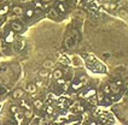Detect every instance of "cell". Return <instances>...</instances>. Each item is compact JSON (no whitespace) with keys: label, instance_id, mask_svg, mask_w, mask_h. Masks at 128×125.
Wrapping results in <instances>:
<instances>
[{"label":"cell","instance_id":"6da1fadb","mask_svg":"<svg viewBox=\"0 0 128 125\" xmlns=\"http://www.w3.org/2000/svg\"><path fill=\"white\" fill-rule=\"evenodd\" d=\"M11 29H12L14 33H20V31L23 30V25L21 23H18V22H12L11 23Z\"/></svg>","mask_w":128,"mask_h":125},{"label":"cell","instance_id":"7a4b0ae2","mask_svg":"<svg viewBox=\"0 0 128 125\" xmlns=\"http://www.w3.org/2000/svg\"><path fill=\"white\" fill-rule=\"evenodd\" d=\"M24 95V90L21 89V88H17V89H14V93H12V97L16 99V100H18V99H22Z\"/></svg>","mask_w":128,"mask_h":125},{"label":"cell","instance_id":"3957f363","mask_svg":"<svg viewBox=\"0 0 128 125\" xmlns=\"http://www.w3.org/2000/svg\"><path fill=\"white\" fill-rule=\"evenodd\" d=\"M109 88H110V91H111L112 95H117L120 93V87L116 83H110L109 84Z\"/></svg>","mask_w":128,"mask_h":125},{"label":"cell","instance_id":"277c9868","mask_svg":"<svg viewBox=\"0 0 128 125\" xmlns=\"http://www.w3.org/2000/svg\"><path fill=\"white\" fill-rule=\"evenodd\" d=\"M52 77H53L54 81H57V79H59V78H62V77H63V71H62L60 69H56L54 71H53V73H52Z\"/></svg>","mask_w":128,"mask_h":125},{"label":"cell","instance_id":"5b68a950","mask_svg":"<svg viewBox=\"0 0 128 125\" xmlns=\"http://www.w3.org/2000/svg\"><path fill=\"white\" fill-rule=\"evenodd\" d=\"M33 106H34V108H35V110H38V111L42 110V107H44L42 100H40V99H36V100H34V104H33Z\"/></svg>","mask_w":128,"mask_h":125},{"label":"cell","instance_id":"8992f818","mask_svg":"<svg viewBox=\"0 0 128 125\" xmlns=\"http://www.w3.org/2000/svg\"><path fill=\"white\" fill-rule=\"evenodd\" d=\"M26 90L28 91L29 94H35L36 90H38V87H36L35 84H33V83H30L27 85V89Z\"/></svg>","mask_w":128,"mask_h":125},{"label":"cell","instance_id":"52a82bcc","mask_svg":"<svg viewBox=\"0 0 128 125\" xmlns=\"http://www.w3.org/2000/svg\"><path fill=\"white\" fill-rule=\"evenodd\" d=\"M14 31H10V33L6 35V37H5V42L11 43V42H14Z\"/></svg>","mask_w":128,"mask_h":125},{"label":"cell","instance_id":"ba28073f","mask_svg":"<svg viewBox=\"0 0 128 125\" xmlns=\"http://www.w3.org/2000/svg\"><path fill=\"white\" fill-rule=\"evenodd\" d=\"M48 16H50L51 18H53V19H57L58 17H59V14H58V11L56 8H51L50 11H48Z\"/></svg>","mask_w":128,"mask_h":125},{"label":"cell","instance_id":"9c48e42d","mask_svg":"<svg viewBox=\"0 0 128 125\" xmlns=\"http://www.w3.org/2000/svg\"><path fill=\"white\" fill-rule=\"evenodd\" d=\"M12 12H14V14H17V16H20V14H22L24 12V10H23L22 6H14L12 7Z\"/></svg>","mask_w":128,"mask_h":125},{"label":"cell","instance_id":"30bf717a","mask_svg":"<svg viewBox=\"0 0 128 125\" xmlns=\"http://www.w3.org/2000/svg\"><path fill=\"white\" fill-rule=\"evenodd\" d=\"M23 47H24V41H23V40H20V41L16 43L14 49H16L17 52H20V51H22V49H23Z\"/></svg>","mask_w":128,"mask_h":125},{"label":"cell","instance_id":"8fae6325","mask_svg":"<svg viewBox=\"0 0 128 125\" xmlns=\"http://www.w3.org/2000/svg\"><path fill=\"white\" fill-rule=\"evenodd\" d=\"M52 66H53V62H52V60H50V59L45 60V62H44V69L48 70V69H51Z\"/></svg>","mask_w":128,"mask_h":125},{"label":"cell","instance_id":"7c38bea8","mask_svg":"<svg viewBox=\"0 0 128 125\" xmlns=\"http://www.w3.org/2000/svg\"><path fill=\"white\" fill-rule=\"evenodd\" d=\"M94 95H97V91H96V89H90V90L86 93V95L84 97L88 99V97H92V96H94Z\"/></svg>","mask_w":128,"mask_h":125},{"label":"cell","instance_id":"4fadbf2b","mask_svg":"<svg viewBox=\"0 0 128 125\" xmlns=\"http://www.w3.org/2000/svg\"><path fill=\"white\" fill-rule=\"evenodd\" d=\"M33 116H34V114H33L32 110H27V111L23 113V117H24L26 119H32L33 118Z\"/></svg>","mask_w":128,"mask_h":125},{"label":"cell","instance_id":"5bb4252c","mask_svg":"<svg viewBox=\"0 0 128 125\" xmlns=\"http://www.w3.org/2000/svg\"><path fill=\"white\" fill-rule=\"evenodd\" d=\"M82 85H84V83H82V82H76V83L71 84V88H72L74 90H78L80 88H82Z\"/></svg>","mask_w":128,"mask_h":125},{"label":"cell","instance_id":"9a60e30c","mask_svg":"<svg viewBox=\"0 0 128 125\" xmlns=\"http://www.w3.org/2000/svg\"><path fill=\"white\" fill-rule=\"evenodd\" d=\"M48 75H50V73H48V70H46V69H42L39 72V76L41 77V78H46Z\"/></svg>","mask_w":128,"mask_h":125},{"label":"cell","instance_id":"2e32d148","mask_svg":"<svg viewBox=\"0 0 128 125\" xmlns=\"http://www.w3.org/2000/svg\"><path fill=\"white\" fill-rule=\"evenodd\" d=\"M8 10H10V6H8V5L2 6V8H0V16H4V14H6L7 12H8Z\"/></svg>","mask_w":128,"mask_h":125},{"label":"cell","instance_id":"e0dca14e","mask_svg":"<svg viewBox=\"0 0 128 125\" xmlns=\"http://www.w3.org/2000/svg\"><path fill=\"white\" fill-rule=\"evenodd\" d=\"M57 8H58V11H59V12H62V13H64V12L66 11V8H65V6H64L63 2H59V4H58V6H57Z\"/></svg>","mask_w":128,"mask_h":125},{"label":"cell","instance_id":"ac0fdd59","mask_svg":"<svg viewBox=\"0 0 128 125\" xmlns=\"http://www.w3.org/2000/svg\"><path fill=\"white\" fill-rule=\"evenodd\" d=\"M24 13H26V16H27V17H29V18H30V17H33V16H34V13H35V12H34V10H33V8H28V10H26V12H24Z\"/></svg>","mask_w":128,"mask_h":125},{"label":"cell","instance_id":"d6986e66","mask_svg":"<svg viewBox=\"0 0 128 125\" xmlns=\"http://www.w3.org/2000/svg\"><path fill=\"white\" fill-rule=\"evenodd\" d=\"M104 6L106 8H110V10H115L116 8V4L115 2H106V4H104Z\"/></svg>","mask_w":128,"mask_h":125},{"label":"cell","instance_id":"ffe728a7","mask_svg":"<svg viewBox=\"0 0 128 125\" xmlns=\"http://www.w3.org/2000/svg\"><path fill=\"white\" fill-rule=\"evenodd\" d=\"M118 14H120V17H122V18H127L128 17V13L126 10H123V8H121L120 11H118Z\"/></svg>","mask_w":128,"mask_h":125},{"label":"cell","instance_id":"44dd1931","mask_svg":"<svg viewBox=\"0 0 128 125\" xmlns=\"http://www.w3.org/2000/svg\"><path fill=\"white\" fill-rule=\"evenodd\" d=\"M59 62H63V64H65V65H69V62H70L65 56H60V58H59Z\"/></svg>","mask_w":128,"mask_h":125},{"label":"cell","instance_id":"7402d4cb","mask_svg":"<svg viewBox=\"0 0 128 125\" xmlns=\"http://www.w3.org/2000/svg\"><path fill=\"white\" fill-rule=\"evenodd\" d=\"M18 110H20V108H18V106H16V105H12V106H11V107H10V111H11V113H17V112H18Z\"/></svg>","mask_w":128,"mask_h":125},{"label":"cell","instance_id":"603a6c76","mask_svg":"<svg viewBox=\"0 0 128 125\" xmlns=\"http://www.w3.org/2000/svg\"><path fill=\"white\" fill-rule=\"evenodd\" d=\"M88 101H90L92 105H97V102H98V100H97V96H96V95L92 96V97H88Z\"/></svg>","mask_w":128,"mask_h":125},{"label":"cell","instance_id":"cb8c5ba5","mask_svg":"<svg viewBox=\"0 0 128 125\" xmlns=\"http://www.w3.org/2000/svg\"><path fill=\"white\" fill-rule=\"evenodd\" d=\"M87 62H97V59H96V57L93 56V54H90V56L87 57Z\"/></svg>","mask_w":128,"mask_h":125},{"label":"cell","instance_id":"d4e9b609","mask_svg":"<svg viewBox=\"0 0 128 125\" xmlns=\"http://www.w3.org/2000/svg\"><path fill=\"white\" fill-rule=\"evenodd\" d=\"M46 113H47V114H53V107H52V106H47Z\"/></svg>","mask_w":128,"mask_h":125},{"label":"cell","instance_id":"484cf974","mask_svg":"<svg viewBox=\"0 0 128 125\" xmlns=\"http://www.w3.org/2000/svg\"><path fill=\"white\" fill-rule=\"evenodd\" d=\"M57 84L58 85H64V84H65V79H64L63 77L59 78V79H57Z\"/></svg>","mask_w":128,"mask_h":125},{"label":"cell","instance_id":"4316f807","mask_svg":"<svg viewBox=\"0 0 128 125\" xmlns=\"http://www.w3.org/2000/svg\"><path fill=\"white\" fill-rule=\"evenodd\" d=\"M96 96H97V100H98V101H102V100L104 99V93H99V94L96 95Z\"/></svg>","mask_w":128,"mask_h":125},{"label":"cell","instance_id":"83f0119b","mask_svg":"<svg viewBox=\"0 0 128 125\" xmlns=\"http://www.w3.org/2000/svg\"><path fill=\"white\" fill-rule=\"evenodd\" d=\"M104 94H111V91H110V88H109V85L106 87H104V91H103Z\"/></svg>","mask_w":128,"mask_h":125},{"label":"cell","instance_id":"f1b7e54d","mask_svg":"<svg viewBox=\"0 0 128 125\" xmlns=\"http://www.w3.org/2000/svg\"><path fill=\"white\" fill-rule=\"evenodd\" d=\"M35 6L39 7V8H41V7H42V4H41L40 1H36V2H35Z\"/></svg>","mask_w":128,"mask_h":125},{"label":"cell","instance_id":"f546056e","mask_svg":"<svg viewBox=\"0 0 128 125\" xmlns=\"http://www.w3.org/2000/svg\"><path fill=\"white\" fill-rule=\"evenodd\" d=\"M82 117H85V119H88L90 118V113H88V112H85V114H84Z\"/></svg>","mask_w":128,"mask_h":125},{"label":"cell","instance_id":"4dcf8cb0","mask_svg":"<svg viewBox=\"0 0 128 125\" xmlns=\"http://www.w3.org/2000/svg\"><path fill=\"white\" fill-rule=\"evenodd\" d=\"M116 84H117V85H118V87H121L122 84H123V82H122L121 79H118V81H117V82H116Z\"/></svg>","mask_w":128,"mask_h":125},{"label":"cell","instance_id":"1f68e13d","mask_svg":"<svg viewBox=\"0 0 128 125\" xmlns=\"http://www.w3.org/2000/svg\"><path fill=\"white\" fill-rule=\"evenodd\" d=\"M78 111H84V107H82V106H78Z\"/></svg>","mask_w":128,"mask_h":125},{"label":"cell","instance_id":"d6a6232c","mask_svg":"<svg viewBox=\"0 0 128 125\" xmlns=\"http://www.w3.org/2000/svg\"><path fill=\"white\" fill-rule=\"evenodd\" d=\"M90 125H98V123H96V122H91Z\"/></svg>","mask_w":128,"mask_h":125},{"label":"cell","instance_id":"836d02e7","mask_svg":"<svg viewBox=\"0 0 128 125\" xmlns=\"http://www.w3.org/2000/svg\"><path fill=\"white\" fill-rule=\"evenodd\" d=\"M40 1H41V2H50L51 0H40Z\"/></svg>","mask_w":128,"mask_h":125},{"label":"cell","instance_id":"e575fe53","mask_svg":"<svg viewBox=\"0 0 128 125\" xmlns=\"http://www.w3.org/2000/svg\"><path fill=\"white\" fill-rule=\"evenodd\" d=\"M58 1H59V2H65L66 0H58Z\"/></svg>","mask_w":128,"mask_h":125},{"label":"cell","instance_id":"d590c367","mask_svg":"<svg viewBox=\"0 0 128 125\" xmlns=\"http://www.w3.org/2000/svg\"><path fill=\"white\" fill-rule=\"evenodd\" d=\"M57 125H63V124H60V123H57Z\"/></svg>","mask_w":128,"mask_h":125},{"label":"cell","instance_id":"8d00e7d4","mask_svg":"<svg viewBox=\"0 0 128 125\" xmlns=\"http://www.w3.org/2000/svg\"><path fill=\"white\" fill-rule=\"evenodd\" d=\"M0 99H1V94H0Z\"/></svg>","mask_w":128,"mask_h":125},{"label":"cell","instance_id":"74e56055","mask_svg":"<svg viewBox=\"0 0 128 125\" xmlns=\"http://www.w3.org/2000/svg\"><path fill=\"white\" fill-rule=\"evenodd\" d=\"M98 125H102V124H99V123H98Z\"/></svg>","mask_w":128,"mask_h":125}]
</instances>
